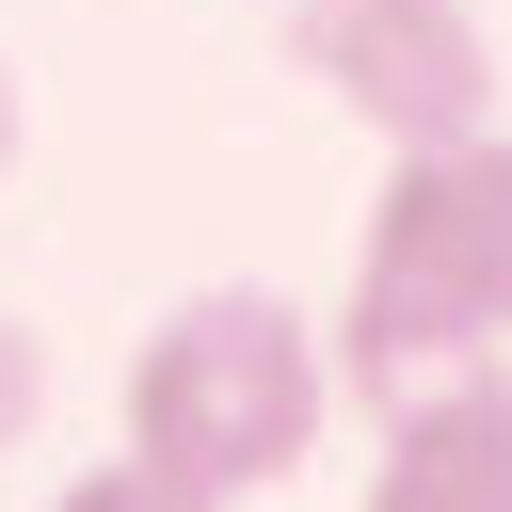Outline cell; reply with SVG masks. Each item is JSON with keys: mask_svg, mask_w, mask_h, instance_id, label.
<instances>
[{"mask_svg": "<svg viewBox=\"0 0 512 512\" xmlns=\"http://www.w3.org/2000/svg\"><path fill=\"white\" fill-rule=\"evenodd\" d=\"M512 352V128H448L384 160V208L336 288V384L400 416L416 384Z\"/></svg>", "mask_w": 512, "mask_h": 512, "instance_id": "cell-1", "label": "cell"}, {"mask_svg": "<svg viewBox=\"0 0 512 512\" xmlns=\"http://www.w3.org/2000/svg\"><path fill=\"white\" fill-rule=\"evenodd\" d=\"M16 144H32V80H16V48H0V176H16Z\"/></svg>", "mask_w": 512, "mask_h": 512, "instance_id": "cell-7", "label": "cell"}, {"mask_svg": "<svg viewBox=\"0 0 512 512\" xmlns=\"http://www.w3.org/2000/svg\"><path fill=\"white\" fill-rule=\"evenodd\" d=\"M368 512H512V352L416 384L368 448Z\"/></svg>", "mask_w": 512, "mask_h": 512, "instance_id": "cell-4", "label": "cell"}, {"mask_svg": "<svg viewBox=\"0 0 512 512\" xmlns=\"http://www.w3.org/2000/svg\"><path fill=\"white\" fill-rule=\"evenodd\" d=\"M48 512H224V496H208V480H176V464H144V448H128V464H80V480H64V496H48Z\"/></svg>", "mask_w": 512, "mask_h": 512, "instance_id": "cell-5", "label": "cell"}, {"mask_svg": "<svg viewBox=\"0 0 512 512\" xmlns=\"http://www.w3.org/2000/svg\"><path fill=\"white\" fill-rule=\"evenodd\" d=\"M32 432H48V336H32L16 304H0V464H16Z\"/></svg>", "mask_w": 512, "mask_h": 512, "instance_id": "cell-6", "label": "cell"}, {"mask_svg": "<svg viewBox=\"0 0 512 512\" xmlns=\"http://www.w3.org/2000/svg\"><path fill=\"white\" fill-rule=\"evenodd\" d=\"M304 80L384 128V144H448V128H496V32L464 0H304L288 16Z\"/></svg>", "mask_w": 512, "mask_h": 512, "instance_id": "cell-3", "label": "cell"}, {"mask_svg": "<svg viewBox=\"0 0 512 512\" xmlns=\"http://www.w3.org/2000/svg\"><path fill=\"white\" fill-rule=\"evenodd\" d=\"M320 416H336V352L304 304L272 288H192L144 320L128 352V448L208 480V496H272L320 464Z\"/></svg>", "mask_w": 512, "mask_h": 512, "instance_id": "cell-2", "label": "cell"}]
</instances>
